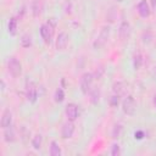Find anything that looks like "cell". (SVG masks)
I'll return each mask as SVG.
<instances>
[{"mask_svg": "<svg viewBox=\"0 0 156 156\" xmlns=\"http://www.w3.org/2000/svg\"><path fill=\"white\" fill-rule=\"evenodd\" d=\"M108 37H110V27H108V26H105V27H102V29L100 30V33H99L96 40L94 41V48H95V49L102 48V46L106 44Z\"/></svg>", "mask_w": 156, "mask_h": 156, "instance_id": "1", "label": "cell"}, {"mask_svg": "<svg viewBox=\"0 0 156 156\" xmlns=\"http://www.w3.org/2000/svg\"><path fill=\"white\" fill-rule=\"evenodd\" d=\"M7 68H9V72L13 76V77H18L22 72V66L20 63V61L16 58V57H10L9 61H7Z\"/></svg>", "mask_w": 156, "mask_h": 156, "instance_id": "2", "label": "cell"}, {"mask_svg": "<svg viewBox=\"0 0 156 156\" xmlns=\"http://www.w3.org/2000/svg\"><path fill=\"white\" fill-rule=\"evenodd\" d=\"M94 80V76L91 73H84L80 78V90L83 94H88V91L91 89V84Z\"/></svg>", "mask_w": 156, "mask_h": 156, "instance_id": "3", "label": "cell"}, {"mask_svg": "<svg viewBox=\"0 0 156 156\" xmlns=\"http://www.w3.org/2000/svg\"><path fill=\"white\" fill-rule=\"evenodd\" d=\"M122 108H123V112L127 113V115H134L135 112V108H136V104L133 99V96H127L123 102H122Z\"/></svg>", "mask_w": 156, "mask_h": 156, "instance_id": "4", "label": "cell"}, {"mask_svg": "<svg viewBox=\"0 0 156 156\" xmlns=\"http://www.w3.org/2000/svg\"><path fill=\"white\" fill-rule=\"evenodd\" d=\"M26 96H27V99L30 101V102H34L35 100H37V98H38V91H37V88H35V85H34V83L30 80H28L27 82V84H26Z\"/></svg>", "mask_w": 156, "mask_h": 156, "instance_id": "5", "label": "cell"}, {"mask_svg": "<svg viewBox=\"0 0 156 156\" xmlns=\"http://www.w3.org/2000/svg\"><path fill=\"white\" fill-rule=\"evenodd\" d=\"M40 35H41V38L44 39L45 43H50L51 35H52V27L49 23L41 24V27H40Z\"/></svg>", "mask_w": 156, "mask_h": 156, "instance_id": "6", "label": "cell"}, {"mask_svg": "<svg viewBox=\"0 0 156 156\" xmlns=\"http://www.w3.org/2000/svg\"><path fill=\"white\" fill-rule=\"evenodd\" d=\"M68 45V35L65 32H61L56 38V49L57 50H65Z\"/></svg>", "mask_w": 156, "mask_h": 156, "instance_id": "7", "label": "cell"}, {"mask_svg": "<svg viewBox=\"0 0 156 156\" xmlns=\"http://www.w3.org/2000/svg\"><path fill=\"white\" fill-rule=\"evenodd\" d=\"M66 116L68 121H74L78 117V107L74 104H68L66 106Z\"/></svg>", "mask_w": 156, "mask_h": 156, "instance_id": "8", "label": "cell"}, {"mask_svg": "<svg viewBox=\"0 0 156 156\" xmlns=\"http://www.w3.org/2000/svg\"><path fill=\"white\" fill-rule=\"evenodd\" d=\"M73 133H74V126H73L72 121H71V122L65 123V124H63V127H62V132H61L62 138L68 139V138H71V136L73 135Z\"/></svg>", "mask_w": 156, "mask_h": 156, "instance_id": "9", "label": "cell"}, {"mask_svg": "<svg viewBox=\"0 0 156 156\" xmlns=\"http://www.w3.org/2000/svg\"><path fill=\"white\" fill-rule=\"evenodd\" d=\"M130 34V24L128 22H122L119 26V37L121 39H127Z\"/></svg>", "mask_w": 156, "mask_h": 156, "instance_id": "10", "label": "cell"}, {"mask_svg": "<svg viewBox=\"0 0 156 156\" xmlns=\"http://www.w3.org/2000/svg\"><path fill=\"white\" fill-rule=\"evenodd\" d=\"M11 122H12V113L10 112V110H5L1 117V127L4 129L7 128L11 126Z\"/></svg>", "mask_w": 156, "mask_h": 156, "instance_id": "11", "label": "cell"}, {"mask_svg": "<svg viewBox=\"0 0 156 156\" xmlns=\"http://www.w3.org/2000/svg\"><path fill=\"white\" fill-rule=\"evenodd\" d=\"M138 12L141 17H147L150 15V9L146 1H140L138 4Z\"/></svg>", "mask_w": 156, "mask_h": 156, "instance_id": "12", "label": "cell"}, {"mask_svg": "<svg viewBox=\"0 0 156 156\" xmlns=\"http://www.w3.org/2000/svg\"><path fill=\"white\" fill-rule=\"evenodd\" d=\"M4 139L7 141V143H12V141H15V130H13V128L10 126V127H7V128H5V132H4Z\"/></svg>", "mask_w": 156, "mask_h": 156, "instance_id": "13", "label": "cell"}, {"mask_svg": "<svg viewBox=\"0 0 156 156\" xmlns=\"http://www.w3.org/2000/svg\"><path fill=\"white\" fill-rule=\"evenodd\" d=\"M50 155L51 156H60L61 155V149L56 141H51V144H50Z\"/></svg>", "mask_w": 156, "mask_h": 156, "instance_id": "14", "label": "cell"}, {"mask_svg": "<svg viewBox=\"0 0 156 156\" xmlns=\"http://www.w3.org/2000/svg\"><path fill=\"white\" fill-rule=\"evenodd\" d=\"M7 28H9V33H10V34H12V35L16 34V29H17V20H16V18H10Z\"/></svg>", "mask_w": 156, "mask_h": 156, "instance_id": "15", "label": "cell"}, {"mask_svg": "<svg viewBox=\"0 0 156 156\" xmlns=\"http://www.w3.org/2000/svg\"><path fill=\"white\" fill-rule=\"evenodd\" d=\"M41 141H43V136H41L40 134L34 135V138H33V140H32V145H33V147H34L35 150L40 149V146H41Z\"/></svg>", "mask_w": 156, "mask_h": 156, "instance_id": "16", "label": "cell"}, {"mask_svg": "<svg viewBox=\"0 0 156 156\" xmlns=\"http://www.w3.org/2000/svg\"><path fill=\"white\" fill-rule=\"evenodd\" d=\"M30 44H32V38H30V35H29V34H24V35L22 37V39H21V45H22L23 48H29Z\"/></svg>", "mask_w": 156, "mask_h": 156, "instance_id": "17", "label": "cell"}, {"mask_svg": "<svg viewBox=\"0 0 156 156\" xmlns=\"http://www.w3.org/2000/svg\"><path fill=\"white\" fill-rule=\"evenodd\" d=\"M41 2L40 1H34L33 2V15L34 16H38V15H40V12H41Z\"/></svg>", "mask_w": 156, "mask_h": 156, "instance_id": "18", "label": "cell"}, {"mask_svg": "<svg viewBox=\"0 0 156 156\" xmlns=\"http://www.w3.org/2000/svg\"><path fill=\"white\" fill-rule=\"evenodd\" d=\"M63 99H65V93H63V90L61 88H58L56 90V93H55V101L56 102H61Z\"/></svg>", "mask_w": 156, "mask_h": 156, "instance_id": "19", "label": "cell"}, {"mask_svg": "<svg viewBox=\"0 0 156 156\" xmlns=\"http://www.w3.org/2000/svg\"><path fill=\"white\" fill-rule=\"evenodd\" d=\"M141 62H143V58H141V55H135L134 56V60H133V63H134V68L135 69H139L140 66H141Z\"/></svg>", "mask_w": 156, "mask_h": 156, "instance_id": "20", "label": "cell"}, {"mask_svg": "<svg viewBox=\"0 0 156 156\" xmlns=\"http://www.w3.org/2000/svg\"><path fill=\"white\" fill-rule=\"evenodd\" d=\"M113 91H115L116 95H121V94L123 93V84H122L121 82L115 83V85H113Z\"/></svg>", "mask_w": 156, "mask_h": 156, "instance_id": "21", "label": "cell"}, {"mask_svg": "<svg viewBox=\"0 0 156 156\" xmlns=\"http://www.w3.org/2000/svg\"><path fill=\"white\" fill-rule=\"evenodd\" d=\"M91 102H94V104H96L98 101H99V96H100V91L98 90V89H94L93 91H91Z\"/></svg>", "mask_w": 156, "mask_h": 156, "instance_id": "22", "label": "cell"}, {"mask_svg": "<svg viewBox=\"0 0 156 156\" xmlns=\"http://www.w3.org/2000/svg\"><path fill=\"white\" fill-rule=\"evenodd\" d=\"M119 154H121L119 145H118V144H113V145H112V149H111V155H112V156H118Z\"/></svg>", "mask_w": 156, "mask_h": 156, "instance_id": "23", "label": "cell"}, {"mask_svg": "<svg viewBox=\"0 0 156 156\" xmlns=\"http://www.w3.org/2000/svg\"><path fill=\"white\" fill-rule=\"evenodd\" d=\"M121 130H122V127H121L119 124H116V126H115V128H113V132H112L113 138H118V136H119V134H121Z\"/></svg>", "mask_w": 156, "mask_h": 156, "instance_id": "24", "label": "cell"}, {"mask_svg": "<svg viewBox=\"0 0 156 156\" xmlns=\"http://www.w3.org/2000/svg\"><path fill=\"white\" fill-rule=\"evenodd\" d=\"M117 104H118V95H115V96H112V105L116 106Z\"/></svg>", "mask_w": 156, "mask_h": 156, "instance_id": "25", "label": "cell"}, {"mask_svg": "<svg viewBox=\"0 0 156 156\" xmlns=\"http://www.w3.org/2000/svg\"><path fill=\"white\" fill-rule=\"evenodd\" d=\"M135 138L141 139V138H143V132H136V133H135Z\"/></svg>", "mask_w": 156, "mask_h": 156, "instance_id": "26", "label": "cell"}, {"mask_svg": "<svg viewBox=\"0 0 156 156\" xmlns=\"http://www.w3.org/2000/svg\"><path fill=\"white\" fill-rule=\"evenodd\" d=\"M152 6H154V7L156 6V0H152Z\"/></svg>", "mask_w": 156, "mask_h": 156, "instance_id": "27", "label": "cell"}, {"mask_svg": "<svg viewBox=\"0 0 156 156\" xmlns=\"http://www.w3.org/2000/svg\"><path fill=\"white\" fill-rule=\"evenodd\" d=\"M117 1H119V2H121V1H123V0H117Z\"/></svg>", "mask_w": 156, "mask_h": 156, "instance_id": "28", "label": "cell"}, {"mask_svg": "<svg viewBox=\"0 0 156 156\" xmlns=\"http://www.w3.org/2000/svg\"><path fill=\"white\" fill-rule=\"evenodd\" d=\"M155 102H156V99H155Z\"/></svg>", "mask_w": 156, "mask_h": 156, "instance_id": "29", "label": "cell"}]
</instances>
